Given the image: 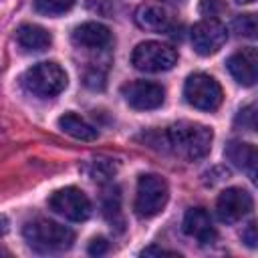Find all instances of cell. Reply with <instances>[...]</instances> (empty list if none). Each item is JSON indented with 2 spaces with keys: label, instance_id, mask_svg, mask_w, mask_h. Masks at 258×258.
Here are the masks:
<instances>
[{
  "label": "cell",
  "instance_id": "cb8c5ba5",
  "mask_svg": "<svg viewBox=\"0 0 258 258\" xmlns=\"http://www.w3.org/2000/svg\"><path fill=\"white\" fill-rule=\"evenodd\" d=\"M107 250H109V242L105 238H93L89 244V254H93V256H101Z\"/></svg>",
  "mask_w": 258,
  "mask_h": 258
},
{
  "label": "cell",
  "instance_id": "7a4b0ae2",
  "mask_svg": "<svg viewBox=\"0 0 258 258\" xmlns=\"http://www.w3.org/2000/svg\"><path fill=\"white\" fill-rule=\"evenodd\" d=\"M24 240L38 252H64L75 242V232L46 218H36L24 224Z\"/></svg>",
  "mask_w": 258,
  "mask_h": 258
},
{
  "label": "cell",
  "instance_id": "ac0fdd59",
  "mask_svg": "<svg viewBox=\"0 0 258 258\" xmlns=\"http://www.w3.org/2000/svg\"><path fill=\"white\" fill-rule=\"evenodd\" d=\"M77 0H34V10L44 16H58L69 12Z\"/></svg>",
  "mask_w": 258,
  "mask_h": 258
},
{
  "label": "cell",
  "instance_id": "d6986e66",
  "mask_svg": "<svg viewBox=\"0 0 258 258\" xmlns=\"http://www.w3.org/2000/svg\"><path fill=\"white\" fill-rule=\"evenodd\" d=\"M119 208H121V196L117 187H109L103 196V212L105 216L115 222V218H119Z\"/></svg>",
  "mask_w": 258,
  "mask_h": 258
},
{
  "label": "cell",
  "instance_id": "5b68a950",
  "mask_svg": "<svg viewBox=\"0 0 258 258\" xmlns=\"http://www.w3.org/2000/svg\"><path fill=\"white\" fill-rule=\"evenodd\" d=\"M177 62V50L171 44L145 40L133 48L131 64L141 73H163Z\"/></svg>",
  "mask_w": 258,
  "mask_h": 258
},
{
  "label": "cell",
  "instance_id": "603a6c76",
  "mask_svg": "<svg viewBox=\"0 0 258 258\" xmlns=\"http://www.w3.org/2000/svg\"><path fill=\"white\" fill-rule=\"evenodd\" d=\"M85 85L91 89H103L105 85V75H101L99 71H91L85 75Z\"/></svg>",
  "mask_w": 258,
  "mask_h": 258
},
{
  "label": "cell",
  "instance_id": "f546056e",
  "mask_svg": "<svg viewBox=\"0 0 258 258\" xmlns=\"http://www.w3.org/2000/svg\"><path fill=\"white\" fill-rule=\"evenodd\" d=\"M175 2H183V0H175Z\"/></svg>",
  "mask_w": 258,
  "mask_h": 258
},
{
  "label": "cell",
  "instance_id": "484cf974",
  "mask_svg": "<svg viewBox=\"0 0 258 258\" xmlns=\"http://www.w3.org/2000/svg\"><path fill=\"white\" fill-rule=\"evenodd\" d=\"M141 256H179V254L171 252V250H165V248H159V246H149L141 252Z\"/></svg>",
  "mask_w": 258,
  "mask_h": 258
},
{
  "label": "cell",
  "instance_id": "2e32d148",
  "mask_svg": "<svg viewBox=\"0 0 258 258\" xmlns=\"http://www.w3.org/2000/svg\"><path fill=\"white\" fill-rule=\"evenodd\" d=\"M16 42L24 52H40L46 50L52 42V36L46 28L38 26V24H20L16 30Z\"/></svg>",
  "mask_w": 258,
  "mask_h": 258
},
{
  "label": "cell",
  "instance_id": "4316f807",
  "mask_svg": "<svg viewBox=\"0 0 258 258\" xmlns=\"http://www.w3.org/2000/svg\"><path fill=\"white\" fill-rule=\"evenodd\" d=\"M6 232H8V220H6V216H0V236Z\"/></svg>",
  "mask_w": 258,
  "mask_h": 258
},
{
  "label": "cell",
  "instance_id": "8992f818",
  "mask_svg": "<svg viewBox=\"0 0 258 258\" xmlns=\"http://www.w3.org/2000/svg\"><path fill=\"white\" fill-rule=\"evenodd\" d=\"M183 97L185 101L200 111H216L222 105V87L220 83L206 75V73H194L185 79L183 85Z\"/></svg>",
  "mask_w": 258,
  "mask_h": 258
},
{
  "label": "cell",
  "instance_id": "9c48e42d",
  "mask_svg": "<svg viewBox=\"0 0 258 258\" xmlns=\"http://www.w3.org/2000/svg\"><path fill=\"white\" fill-rule=\"evenodd\" d=\"M254 200L242 187H226L216 202V214L224 224H236L252 212Z\"/></svg>",
  "mask_w": 258,
  "mask_h": 258
},
{
  "label": "cell",
  "instance_id": "5bb4252c",
  "mask_svg": "<svg viewBox=\"0 0 258 258\" xmlns=\"http://www.w3.org/2000/svg\"><path fill=\"white\" fill-rule=\"evenodd\" d=\"M183 232L189 238H196L200 244H212L216 240V228L210 214L204 208H189L183 216Z\"/></svg>",
  "mask_w": 258,
  "mask_h": 258
},
{
  "label": "cell",
  "instance_id": "d4e9b609",
  "mask_svg": "<svg viewBox=\"0 0 258 258\" xmlns=\"http://www.w3.org/2000/svg\"><path fill=\"white\" fill-rule=\"evenodd\" d=\"M242 240L250 246V248H256V242H258V236H256V224L254 222H250L248 226H246V230L242 232Z\"/></svg>",
  "mask_w": 258,
  "mask_h": 258
},
{
  "label": "cell",
  "instance_id": "52a82bcc",
  "mask_svg": "<svg viewBox=\"0 0 258 258\" xmlns=\"http://www.w3.org/2000/svg\"><path fill=\"white\" fill-rule=\"evenodd\" d=\"M48 208L62 216L64 220H71V222H85L89 216H91V200L87 198V194L79 187H62V189H56L54 194H50L48 198Z\"/></svg>",
  "mask_w": 258,
  "mask_h": 258
},
{
  "label": "cell",
  "instance_id": "83f0119b",
  "mask_svg": "<svg viewBox=\"0 0 258 258\" xmlns=\"http://www.w3.org/2000/svg\"><path fill=\"white\" fill-rule=\"evenodd\" d=\"M236 2H240V4H252L254 0H236Z\"/></svg>",
  "mask_w": 258,
  "mask_h": 258
},
{
  "label": "cell",
  "instance_id": "ffe728a7",
  "mask_svg": "<svg viewBox=\"0 0 258 258\" xmlns=\"http://www.w3.org/2000/svg\"><path fill=\"white\" fill-rule=\"evenodd\" d=\"M256 28H258V24H256V16L254 14H240L234 20V30L240 36L256 38Z\"/></svg>",
  "mask_w": 258,
  "mask_h": 258
},
{
  "label": "cell",
  "instance_id": "ba28073f",
  "mask_svg": "<svg viewBox=\"0 0 258 258\" xmlns=\"http://www.w3.org/2000/svg\"><path fill=\"white\" fill-rule=\"evenodd\" d=\"M228 40V28L216 18H206L191 28V46L200 56L218 52Z\"/></svg>",
  "mask_w": 258,
  "mask_h": 258
},
{
  "label": "cell",
  "instance_id": "3957f363",
  "mask_svg": "<svg viewBox=\"0 0 258 258\" xmlns=\"http://www.w3.org/2000/svg\"><path fill=\"white\" fill-rule=\"evenodd\" d=\"M20 83L26 93L38 97V99H52L60 95L67 87V73L62 71L60 64L52 60H42L32 64L30 69L24 71L20 77Z\"/></svg>",
  "mask_w": 258,
  "mask_h": 258
},
{
  "label": "cell",
  "instance_id": "e0dca14e",
  "mask_svg": "<svg viewBox=\"0 0 258 258\" xmlns=\"http://www.w3.org/2000/svg\"><path fill=\"white\" fill-rule=\"evenodd\" d=\"M58 127L71 135L73 139H79V141H95L99 137V131L87 123L83 117H79L77 113H64L58 117Z\"/></svg>",
  "mask_w": 258,
  "mask_h": 258
},
{
  "label": "cell",
  "instance_id": "8fae6325",
  "mask_svg": "<svg viewBox=\"0 0 258 258\" xmlns=\"http://www.w3.org/2000/svg\"><path fill=\"white\" fill-rule=\"evenodd\" d=\"M135 24L149 32H169L173 28V16L163 4L145 2L135 10Z\"/></svg>",
  "mask_w": 258,
  "mask_h": 258
},
{
  "label": "cell",
  "instance_id": "4fadbf2b",
  "mask_svg": "<svg viewBox=\"0 0 258 258\" xmlns=\"http://www.w3.org/2000/svg\"><path fill=\"white\" fill-rule=\"evenodd\" d=\"M113 34L101 22H83L73 30V42L89 50H103L111 44Z\"/></svg>",
  "mask_w": 258,
  "mask_h": 258
},
{
  "label": "cell",
  "instance_id": "f1b7e54d",
  "mask_svg": "<svg viewBox=\"0 0 258 258\" xmlns=\"http://www.w3.org/2000/svg\"><path fill=\"white\" fill-rule=\"evenodd\" d=\"M0 254H8V252H6V250H0Z\"/></svg>",
  "mask_w": 258,
  "mask_h": 258
},
{
  "label": "cell",
  "instance_id": "7c38bea8",
  "mask_svg": "<svg viewBox=\"0 0 258 258\" xmlns=\"http://www.w3.org/2000/svg\"><path fill=\"white\" fill-rule=\"evenodd\" d=\"M226 67H228V73L234 77L236 83H240L244 87H252L258 79V52H256V48L248 46V48L234 52L228 58Z\"/></svg>",
  "mask_w": 258,
  "mask_h": 258
},
{
  "label": "cell",
  "instance_id": "7402d4cb",
  "mask_svg": "<svg viewBox=\"0 0 258 258\" xmlns=\"http://www.w3.org/2000/svg\"><path fill=\"white\" fill-rule=\"evenodd\" d=\"M113 173H115V163H111L109 159H107V161H103V159H95V161H93V169H91L89 175H91L93 179L105 181V179H109Z\"/></svg>",
  "mask_w": 258,
  "mask_h": 258
},
{
  "label": "cell",
  "instance_id": "277c9868",
  "mask_svg": "<svg viewBox=\"0 0 258 258\" xmlns=\"http://www.w3.org/2000/svg\"><path fill=\"white\" fill-rule=\"evenodd\" d=\"M169 200L167 181L157 173H143L137 181L135 191V212L139 218L157 216Z\"/></svg>",
  "mask_w": 258,
  "mask_h": 258
},
{
  "label": "cell",
  "instance_id": "6da1fadb",
  "mask_svg": "<svg viewBox=\"0 0 258 258\" xmlns=\"http://www.w3.org/2000/svg\"><path fill=\"white\" fill-rule=\"evenodd\" d=\"M165 141L177 155L196 161L210 153L214 131L196 121H177L167 127Z\"/></svg>",
  "mask_w": 258,
  "mask_h": 258
},
{
  "label": "cell",
  "instance_id": "30bf717a",
  "mask_svg": "<svg viewBox=\"0 0 258 258\" xmlns=\"http://www.w3.org/2000/svg\"><path fill=\"white\" fill-rule=\"evenodd\" d=\"M121 93H123L127 105L137 109V111L157 109L165 101L163 87L157 83H151V81H131V83L121 87Z\"/></svg>",
  "mask_w": 258,
  "mask_h": 258
},
{
  "label": "cell",
  "instance_id": "9a60e30c",
  "mask_svg": "<svg viewBox=\"0 0 258 258\" xmlns=\"http://www.w3.org/2000/svg\"><path fill=\"white\" fill-rule=\"evenodd\" d=\"M224 155L228 161H232V165H236L238 169L246 171L248 177L254 181L256 179V161H258V153L256 147L252 143L246 141H230L224 149Z\"/></svg>",
  "mask_w": 258,
  "mask_h": 258
},
{
  "label": "cell",
  "instance_id": "44dd1931",
  "mask_svg": "<svg viewBox=\"0 0 258 258\" xmlns=\"http://www.w3.org/2000/svg\"><path fill=\"white\" fill-rule=\"evenodd\" d=\"M236 125H240L242 129H248V131L256 129V105L254 103H250L248 107L240 109V113L236 117Z\"/></svg>",
  "mask_w": 258,
  "mask_h": 258
}]
</instances>
